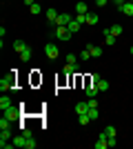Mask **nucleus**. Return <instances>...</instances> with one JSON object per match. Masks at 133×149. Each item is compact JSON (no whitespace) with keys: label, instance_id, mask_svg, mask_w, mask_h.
<instances>
[{"label":"nucleus","instance_id":"f257e3e1","mask_svg":"<svg viewBox=\"0 0 133 149\" xmlns=\"http://www.w3.org/2000/svg\"><path fill=\"white\" fill-rule=\"evenodd\" d=\"M16 89V74H9V76H5V78H0V91L5 93V91H13Z\"/></svg>","mask_w":133,"mask_h":149},{"label":"nucleus","instance_id":"f03ea898","mask_svg":"<svg viewBox=\"0 0 133 149\" xmlns=\"http://www.w3.org/2000/svg\"><path fill=\"white\" fill-rule=\"evenodd\" d=\"M44 54H47L49 60H56L58 54H60V51H58V45L56 42H47V45H44Z\"/></svg>","mask_w":133,"mask_h":149},{"label":"nucleus","instance_id":"7ed1b4c3","mask_svg":"<svg viewBox=\"0 0 133 149\" xmlns=\"http://www.w3.org/2000/svg\"><path fill=\"white\" fill-rule=\"evenodd\" d=\"M53 36H56L58 40H69V38H71V31L67 29V27H58V25H56V29H53Z\"/></svg>","mask_w":133,"mask_h":149},{"label":"nucleus","instance_id":"20e7f679","mask_svg":"<svg viewBox=\"0 0 133 149\" xmlns=\"http://www.w3.org/2000/svg\"><path fill=\"white\" fill-rule=\"evenodd\" d=\"M44 16H47V22H49V25H56V22H58V16H60V13H58L53 7H49V9L44 11Z\"/></svg>","mask_w":133,"mask_h":149},{"label":"nucleus","instance_id":"39448f33","mask_svg":"<svg viewBox=\"0 0 133 149\" xmlns=\"http://www.w3.org/2000/svg\"><path fill=\"white\" fill-rule=\"evenodd\" d=\"M18 56H20V60H22V62H29V60H31V47L25 45V47L18 51Z\"/></svg>","mask_w":133,"mask_h":149},{"label":"nucleus","instance_id":"423d86ee","mask_svg":"<svg viewBox=\"0 0 133 149\" xmlns=\"http://www.w3.org/2000/svg\"><path fill=\"white\" fill-rule=\"evenodd\" d=\"M84 91H87L89 98H95V96L100 93V89H98V82H91V80H89V85H87V89H84Z\"/></svg>","mask_w":133,"mask_h":149},{"label":"nucleus","instance_id":"0eeeda50","mask_svg":"<svg viewBox=\"0 0 133 149\" xmlns=\"http://www.w3.org/2000/svg\"><path fill=\"white\" fill-rule=\"evenodd\" d=\"M5 118H9L11 123H13V120H18L20 118V109H18V107H9V109L5 111Z\"/></svg>","mask_w":133,"mask_h":149},{"label":"nucleus","instance_id":"6e6552de","mask_svg":"<svg viewBox=\"0 0 133 149\" xmlns=\"http://www.w3.org/2000/svg\"><path fill=\"white\" fill-rule=\"evenodd\" d=\"M71 20H73V16H71V13H60V16H58V22H56V25H58V27H67Z\"/></svg>","mask_w":133,"mask_h":149},{"label":"nucleus","instance_id":"1a4fd4ad","mask_svg":"<svg viewBox=\"0 0 133 149\" xmlns=\"http://www.w3.org/2000/svg\"><path fill=\"white\" fill-rule=\"evenodd\" d=\"M11 143H13V147H20V149H25V145H27V136H25V134H20V136L11 138Z\"/></svg>","mask_w":133,"mask_h":149},{"label":"nucleus","instance_id":"9d476101","mask_svg":"<svg viewBox=\"0 0 133 149\" xmlns=\"http://www.w3.org/2000/svg\"><path fill=\"white\" fill-rule=\"evenodd\" d=\"M120 11L124 13V16H133V0H127V2L120 7Z\"/></svg>","mask_w":133,"mask_h":149},{"label":"nucleus","instance_id":"9b49d317","mask_svg":"<svg viewBox=\"0 0 133 149\" xmlns=\"http://www.w3.org/2000/svg\"><path fill=\"white\" fill-rule=\"evenodd\" d=\"M80 27H82V22H78V20L73 18L69 25H67V29H69V31H71V36H73V33H78V31H80Z\"/></svg>","mask_w":133,"mask_h":149},{"label":"nucleus","instance_id":"f8f14e48","mask_svg":"<svg viewBox=\"0 0 133 149\" xmlns=\"http://www.w3.org/2000/svg\"><path fill=\"white\" fill-rule=\"evenodd\" d=\"M9 107H11V98H9V96H5V93H2V96H0V109H2V111H7Z\"/></svg>","mask_w":133,"mask_h":149},{"label":"nucleus","instance_id":"ddd939ff","mask_svg":"<svg viewBox=\"0 0 133 149\" xmlns=\"http://www.w3.org/2000/svg\"><path fill=\"white\" fill-rule=\"evenodd\" d=\"M89 111V102H84V100H80V102H76V113L80 116V113H87Z\"/></svg>","mask_w":133,"mask_h":149},{"label":"nucleus","instance_id":"4468645a","mask_svg":"<svg viewBox=\"0 0 133 149\" xmlns=\"http://www.w3.org/2000/svg\"><path fill=\"white\" fill-rule=\"evenodd\" d=\"M98 22H100V16H98V13H93V11H89L87 13V25H98Z\"/></svg>","mask_w":133,"mask_h":149},{"label":"nucleus","instance_id":"2eb2a0df","mask_svg":"<svg viewBox=\"0 0 133 149\" xmlns=\"http://www.w3.org/2000/svg\"><path fill=\"white\" fill-rule=\"evenodd\" d=\"M87 49L91 51V56H93V58H100L102 56V47H98V45H87Z\"/></svg>","mask_w":133,"mask_h":149},{"label":"nucleus","instance_id":"dca6fc26","mask_svg":"<svg viewBox=\"0 0 133 149\" xmlns=\"http://www.w3.org/2000/svg\"><path fill=\"white\" fill-rule=\"evenodd\" d=\"M115 38H118V36H113V33H111V29H104V42H107L109 47H111V45H115Z\"/></svg>","mask_w":133,"mask_h":149},{"label":"nucleus","instance_id":"f3484780","mask_svg":"<svg viewBox=\"0 0 133 149\" xmlns=\"http://www.w3.org/2000/svg\"><path fill=\"white\" fill-rule=\"evenodd\" d=\"M5 143H11V134H9V129H2L0 131V147Z\"/></svg>","mask_w":133,"mask_h":149},{"label":"nucleus","instance_id":"a211bd4d","mask_svg":"<svg viewBox=\"0 0 133 149\" xmlns=\"http://www.w3.org/2000/svg\"><path fill=\"white\" fill-rule=\"evenodd\" d=\"M76 13H80V16H87V13H89L87 2H76Z\"/></svg>","mask_w":133,"mask_h":149},{"label":"nucleus","instance_id":"6ab92c4d","mask_svg":"<svg viewBox=\"0 0 133 149\" xmlns=\"http://www.w3.org/2000/svg\"><path fill=\"white\" fill-rule=\"evenodd\" d=\"M89 118H91V123H95V120L100 118V111H98V107H89Z\"/></svg>","mask_w":133,"mask_h":149},{"label":"nucleus","instance_id":"aec40b11","mask_svg":"<svg viewBox=\"0 0 133 149\" xmlns=\"http://www.w3.org/2000/svg\"><path fill=\"white\" fill-rule=\"evenodd\" d=\"M98 89H100V91H109V80L100 78V80H98Z\"/></svg>","mask_w":133,"mask_h":149},{"label":"nucleus","instance_id":"412c9836","mask_svg":"<svg viewBox=\"0 0 133 149\" xmlns=\"http://www.w3.org/2000/svg\"><path fill=\"white\" fill-rule=\"evenodd\" d=\"M78 58H80V60H82V62H87L89 58H91V51H89V49H82V51H80V54H78Z\"/></svg>","mask_w":133,"mask_h":149},{"label":"nucleus","instance_id":"4be33fe9","mask_svg":"<svg viewBox=\"0 0 133 149\" xmlns=\"http://www.w3.org/2000/svg\"><path fill=\"white\" fill-rule=\"evenodd\" d=\"M62 71H64V74H76V71H78V65H69V62H67Z\"/></svg>","mask_w":133,"mask_h":149},{"label":"nucleus","instance_id":"5701e85b","mask_svg":"<svg viewBox=\"0 0 133 149\" xmlns=\"http://www.w3.org/2000/svg\"><path fill=\"white\" fill-rule=\"evenodd\" d=\"M78 123H80V125H89V123H91L89 113H80V116H78Z\"/></svg>","mask_w":133,"mask_h":149},{"label":"nucleus","instance_id":"b1692460","mask_svg":"<svg viewBox=\"0 0 133 149\" xmlns=\"http://www.w3.org/2000/svg\"><path fill=\"white\" fill-rule=\"evenodd\" d=\"M36 136H31V138H27V145H25V149H36Z\"/></svg>","mask_w":133,"mask_h":149},{"label":"nucleus","instance_id":"393cba45","mask_svg":"<svg viewBox=\"0 0 133 149\" xmlns=\"http://www.w3.org/2000/svg\"><path fill=\"white\" fill-rule=\"evenodd\" d=\"M78 60H80V58H78L76 54H67V62H69V65H78Z\"/></svg>","mask_w":133,"mask_h":149},{"label":"nucleus","instance_id":"a878e982","mask_svg":"<svg viewBox=\"0 0 133 149\" xmlns=\"http://www.w3.org/2000/svg\"><path fill=\"white\" fill-rule=\"evenodd\" d=\"M122 31H124V29H122V25H111V33H113V36H120Z\"/></svg>","mask_w":133,"mask_h":149},{"label":"nucleus","instance_id":"bb28decb","mask_svg":"<svg viewBox=\"0 0 133 149\" xmlns=\"http://www.w3.org/2000/svg\"><path fill=\"white\" fill-rule=\"evenodd\" d=\"M9 127H11V120L2 116V120H0V129H9Z\"/></svg>","mask_w":133,"mask_h":149},{"label":"nucleus","instance_id":"cd10ccee","mask_svg":"<svg viewBox=\"0 0 133 149\" xmlns=\"http://www.w3.org/2000/svg\"><path fill=\"white\" fill-rule=\"evenodd\" d=\"M104 134H107V136L111 138V136H115L118 131H115V127H113V125H109V127H104Z\"/></svg>","mask_w":133,"mask_h":149},{"label":"nucleus","instance_id":"c85d7f7f","mask_svg":"<svg viewBox=\"0 0 133 149\" xmlns=\"http://www.w3.org/2000/svg\"><path fill=\"white\" fill-rule=\"evenodd\" d=\"M29 11H31L33 16H38V13H40V2H33V5L29 7Z\"/></svg>","mask_w":133,"mask_h":149},{"label":"nucleus","instance_id":"c756f323","mask_svg":"<svg viewBox=\"0 0 133 149\" xmlns=\"http://www.w3.org/2000/svg\"><path fill=\"white\" fill-rule=\"evenodd\" d=\"M115 145H118V138H115V136H111V138H109V149H111V147H115Z\"/></svg>","mask_w":133,"mask_h":149},{"label":"nucleus","instance_id":"7c9ffc66","mask_svg":"<svg viewBox=\"0 0 133 149\" xmlns=\"http://www.w3.org/2000/svg\"><path fill=\"white\" fill-rule=\"evenodd\" d=\"M111 2H113V5H115V7H118V9H120V7H122V5H124V2H127V0H111Z\"/></svg>","mask_w":133,"mask_h":149},{"label":"nucleus","instance_id":"2f4dec72","mask_svg":"<svg viewBox=\"0 0 133 149\" xmlns=\"http://www.w3.org/2000/svg\"><path fill=\"white\" fill-rule=\"evenodd\" d=\"M89 80H91V82H98V80H100V76H98V74H95V71H93V74H91V78H89Z\"/></svg>","mask_w":133,"mask_h":149},{"label":"nucleus","instance_id":"473e14b6","mask_svg":"<svg viewBox=\"0 0 133 149\" xmlns=\"http://www.w3.org/2000/svg\"><path fill=\"white\" fill-rule=\"evenodd\" d=\"M87 102H89V107H98V100H95V98H89Z\"/></svg>","mask_w":133,"mask_h":149},{"label":"nucleus","instance_id":"72a5a7b5","mask_svg":"<svg viewBox=\"0 0 133 149\" xmlns=\"http://www.w3.org/2000/svg\"><path fill=\"white\" fill-rule=\"evenodd\" d=\"M93 2H95V5H98V7H104V5H107V2H109V0H93Z\"/></svg>","mask_w":133,"mask_h":149},{"label":"nucleus","instance_id":"f704fd0d","mask_svg":"<svg viewBox=\"0 0 133 149\" xmlns=\"http://www.w3.org/2000/svg\"><path fill=\"white\" fill-rule=\"evenodd\" d=\"M22 2H25V5H27V7H31V5H33V2H36V0H22Z\"/></svg>","mask_w":133,"mask_h":149},{"label":"nucleus","instance_id":"c9c22d12","mask_svg":"<svg viewBox=\"0 0 133 149\" xmlns=\"http://www.w3.org/2000/svg\"><path fill=\"white\" fill-rule=\"evenodd\" d=\"M129 54H131V56H133V47H131V49H129Z\"/></svg>","mask_w":133,"mask_h":149}]
</instances>
